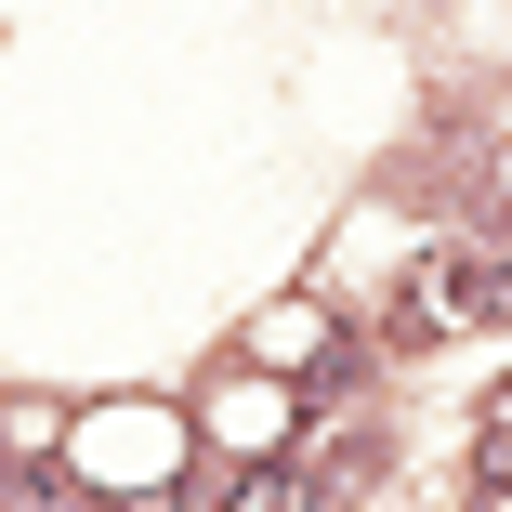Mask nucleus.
Wrapping results in <instances>:
<instances>
[{"label": "nucleus", "mask_w": 512, "mask_h": 512, "mask_svg": "<svg viewBox=\"0 0 512 512\" xmlns=\"http://www.w3.org/2000/svg\"><path fill=\"white\" fill-rule=\"evenodd\" d=\"M499 316H512V263H499V250H434V263H421L407 329H499Z\"/></svg>", "instance_id": "f257e3e1"}, {"label": "nucleus", "mask_w": 512, "mask_h": 512, "mask_svg": "<svg viewBox=\"0 0 512 512\" xmlns=\"http://www.w3.org/2000/svg\"><path fill=\"white\" fill-rule=\"evenodd\" d=\"M224 512H316V473H302V460H250L224 486Z\"/></svg>", "instance_id": "f03ea898"}, {"label": "nucleus", "mask_w": 512, "mask_h": 512, "mask_svg": "<svg viewBox=\"0 0 512 512\" xmlns=\"http://www.w3.org/2000/svg\"><path fill=\"white\" fill-rule=\"evenodd\" d=\"M0 512H79L66 473H0Z\"/></svg>", "instance_id": "7ed1b4c3"}, {"label": "nucleus", "mask_w": 512, "mask_h": 512, "mask_svg": "<svg viewBox=\"0 0 512 512\" xmlns=\"http://www.w3.org/2000/svg\"><path fill=\"white\" fill-rule=\"evenodd\" d=\"M473 473L512 499V407H486V434H473Z\"/></svg>", "instance_id": "20e7f679"}, {"label": "nucleus", "mask_w": 512, "mask_h": 512, "mask_svg": "<svg viewBox=\"0 0 512 512\" xmlns=\"http://www.w3.org/2000/svg\"><path fill=\"white\" fill-rule=\"evenodd\" d=\"M486 512H499V499H486Z\"/></svg>", "instance_id": "39448f33"}]
</instances>
